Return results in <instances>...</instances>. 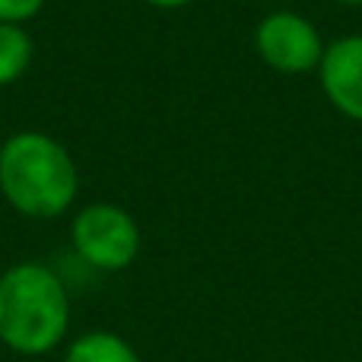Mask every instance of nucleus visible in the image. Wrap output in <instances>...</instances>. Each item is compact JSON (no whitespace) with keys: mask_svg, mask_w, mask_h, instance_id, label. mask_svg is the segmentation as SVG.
Segmentation results:
<instances>
[{"mask_svg":"<svg viewBox=\"0 0 362 362\" xmlns=\"http://www.w3.org/2000/svg\"><path fill=\"white\" fill-rule=\"evenodd\" d=\"M67 331L70 296L54 270L23 261L0 274V344L19 356H45Z\"/></svg>","mask_w":362,"mask_h":362,"instance_id":"1","label":"nucleus"},{"mask_svg":"<svg viewBox=\"0 0 362 362\" xmlns=\"http://www.w3.org/2000/svg\"><path fill=\"white\" fill-rule=\"evenodd\" d=\"M76 191V163L54 137L23 131L0 146V194L16 213L54 219L74 206Z\"/></svg>","mask_w":362,"mask_h":362,"instance_id":"2","label":"nucleus"},{"mask_svg":"<svg viewBox=\"0 0 362 362\" xmlns=\"http://www.w3.org/2000/svg\"><path fill=\"white\" fill-rule=\"evenodd\" d=\"M74 251L95 270L118 274L131 267L140 251V229L118 204H89L70 223Z\"/></svg>","mask_w":362,"mask_h":362,"instance_id":"3","label":"nucleus"},{"mask_svg":"<svg viewBox=\"0 0 362 362\" xmlns=\"http://www.w3.org/2000/svg\"><path fill=\"white\" fill-rule=\"evenodd\" d=\"M255 45L264 64L280 74H305V70L318 67L321 54H325L318 29L305 16L289 10L264 16L255 32Z\"/></svg>","mask_w":362,"mask_h":362,"instance_id":"4","label":"nucleus"},{"mask_svg":"<svg viewBox=\"0 0 362 362\" xmlns=\"http://www.w3.org/2000/svg\"><path fill=\"white\" fill-rule=\"evenodd\" d=\"M321 89L337 112L362 121V35H346L321 54Z\"/></svg>","mask_w":362,"mask_h":362,"instance_id":"5","label":"nucleus"},{"mask_svg":"<svg viewBox=\"0 0 362 362\" xmlns=\"http://www.w3.org/2000/svg\"><path fill=\"white\" fill-rule=\"evenodd\" d=\"M64 362H140L137 350L121 334L112 331H89L70 340Z\"/></svg>","mask_w":362,"mask_h":362,"instance_id":"6","label":"nucleus"},{"mask_svg":"<svg viewBox=\"0 0 362 362\" xmlns=\"http://www.w3.org/2000/svg\"><path fill=\"white\" fill-rule=\"evenodd\" d=\"M32 64V35L23 25L0 23V86H10Z\"/></svg>","mask_w":362,"mask_h":362,"instance_id":"7","label":"nucleus"},{"mask_svg":"<svg viewBox=\"0 0 362 362\" xmlns=\"http://www.w3.org/2000/svg\"><path fill=\"white\" fill-rule=\"evenodd\" d=\"M45 0H0V23L23 25L42 10Z\"/></svg>","mask_w":362,"mask_h":362,"instance_id":"8","label":"nucleus"},{"mask_svg":"<svg viewBox=\"0 0 362 362\" xmlns=\"http://www.w3.org/2000/svg\"><path fill=\"white\" fill-rule=\"evenodd\" d=\"M144 4H150V6H159V10H178V6L191 4V0H144Z\"/></svg>","mask_w":362,"mask_h":362,"instance_id":"9","label":"nucleus"},{"mask_svg":"<svg viewBox=\"0 0 362 362\" xmlns=\"http://www.w3.org/2000/svg\"><path fill=\"white\" fill-rule=\"evenodd\" d=\"M340 4H350V6H359L362 0H340Z\"/></svg>","mask_w":362,"mask_h":362,"instance_id":"10","label":"nucleus"}]
</instances>
